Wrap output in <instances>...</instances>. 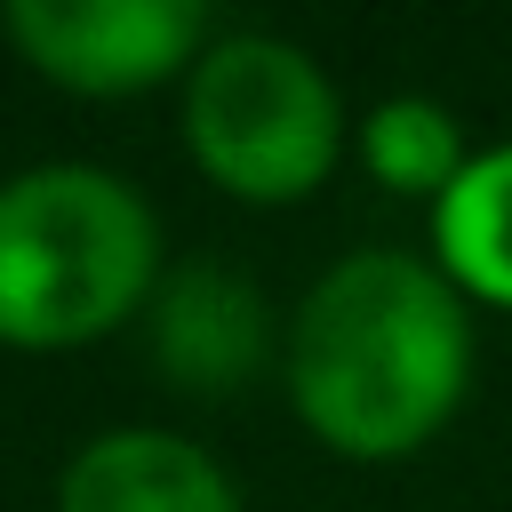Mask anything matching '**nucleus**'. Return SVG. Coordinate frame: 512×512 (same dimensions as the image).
Returning <instances> with one entry per match:
<instances>
[{"mask_svg":"<svg viewBox=\"0 0 512 512\" xmlns=\"http://www.w3.org/2000/svg\"><path fill=\"white\" fill-rule=\"evenodd\" d=\"M472 320L448 272L368 248L312 280L288 328V392L296 416L360 464L416 456L464 400Z\"/></svg>","mask_w":512,"mask_h":512,"instance_id":"f257e3e1","label":"nucleus"},{"mask_svg":"<svg viewBox=\"0 0 512 512\" xmlns=\"http://www.w3.org/2000/svg\"><path fill=\"white\" fill-rule=\"evenodd\" d=\"M160 288V224L112 168H24L0 184V344L64 352L112 336Z\"/></svg>","mask_w":512,"mask_h":512,"instance_id":"f03ea898","label":"nucleus"},{"mask_svg":"<svg viewBox=\"0 0 512 512\" xmlns=\"http://www.w3.org/2000/svg\"><path fill=\"white\" fill-rule=\"evenodd\" d=\"M184 136L208 184H224L248 208H280L328 184L344 152V112L328 72L304 48L232 32V40H208V56L192 64Z\"/></svg>","mask_w":512,"mask_h":512,"instance_id":"7ed1b4c3","label":"nucleus"},{"mask_svg":"<svg viewBox=\"0 0 512 512\" xmlns=\"http://www.w3.org/2000/svg\"><path fill=\"white\" fill-rule=\"evenodd\" d=\"M16 56L72 96H136L208 56L192 0H8Z\"/></svg>","mask_w":512,"mask_h":512,"instance_id":"20e7f679","label":"nucleus"},{"mask_svg":"<svg viewBox=\"0 0 512 512\" xmlns=\"http://www.w3.org/2000/svg\"><path fill=\"white\" fill-rule=\"evenodd\" d=\"M272 352L264 296L224 264H176L152 288V360L176 392H240Z\"/></svg>","mask_w":512,"mask_h":512,"instance_id":"39448f33","label":"nucleus"},{"mask_svg":"<svg viewBox=\"0 0 512 512\" xmlns=\"http://www.w3.org/2000/svg\"><path fill=\"white\" fill-rule=\"evenodd\" d=\"M56 512H240V496L208 448L152 432V424H128V432L88 440L64 464Z\"/></svg>","mask_w":512,"mask_h":512,"instance_id":"423d86ee","label":"nucleus"},{"mask_svg":"<svg viewBox=\"0 0 512 512\" xmlns=\"http://www.w3.org/2000/svg\"><path fill=\"white\" fill-rule=\"evenodd\" d=\"M432 248L464 296L512 304V144L472 152V168L432 208Z\"/></svg>","mask_w":512,"mask_h":512,"instance_id":"0eeeda50","label":"nucleus"},{"mask_svg":"<svg viewBox=\"0 0 512 512\" xmlns=\"http://www.w3.org/2000/svg\"><path fill=\"white\" fill-rule=\"evenodd\" d=\"M360 160H368V176H376L384 192H408V200H432V208H440L448 184L472 168L456 112H440L432 96H392V104H376L368 128H360Z\"/></svg>","mask_w":512,"mask_h":512,"instance_id":"6e6552de","label":"nucleus"}]
</instances>
